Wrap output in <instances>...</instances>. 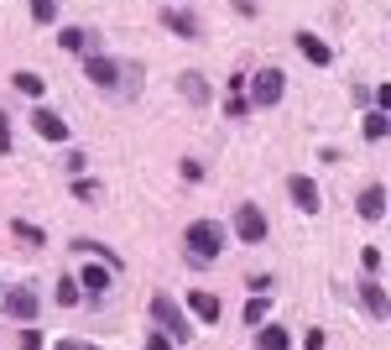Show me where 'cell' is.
Here are the masks:
<instances>
[{"label":"cell","instance_id":"obj_1","mask_svg":"<svg viewBox=\"0 0 391 350\" xmlns=\"http://www.w3.org/2000/svg\"><path fill=\"white\" fill-rule=\"evenodd\" d=\"M188 251H193V262H214V257H219V251H224V225L219 220H193V225H188Z\"/></svg>","mask_w":391,"mask_h":350},{"label":"cell","instance_id":"obj_2","mask_svg":"<svg viewBox=\"0 0 391 350\" xmlns=\"http://www.w3.org/2000/svg\"><path fill=\"white\" fill-rule=\"evenodd\" d=\"M152 319L172 329V340H188V334H193V329H188V319H183V308L172 303L167 293H157V298H152Z\"/></svg>","mask_w":391,"mask_h":350},{"label":"cell","instance_id":"obj_3","mask_svg":"<svg viewBox=\"0 0 391 350\" xmlns=\"http://www.w3.org/2000/svg\"><path fill=\"white\" fill-rule=\"evenodd\" d=\"M282 89H287V78H282V69H261L251 78V105H277Z\"/></svg>","mask_w":391,"mask_h":350},{"label":"cell","instance_id":"obj_4","mask_svg":"<svg viewBox=\"0 0 391 350\" xmlns=\"http://www.w3.org/2000/svg\"><path fill=\"white\" fill-rule=\"evenodd\" d=\"M235 235L246 240V246H255V240H266V214L255 204H240L235 209Z\"/></svg>","mask_w":391,"mask_h":350},{"label":"cell","instance_id":"obj_5","mask_svg":"<svg viewBox=\"0 0 391 350\" xmlns=\"http://www.w3.org/2000/svg\"><path fill=\"white\" fill-rule=\"evenodd\" d=\"M32 126H37V136H47V141H68V120L52 115V110H37Z\"/></svg>","mask_w":391,"mask_h":350},{"label":"cell","instance_id":"obj_6","mask_svg":"<svg viewBox=\"0 0 391 350\" xmlns=\"http://www.w3.org/2000/svg\"><path fill=\"white\" fill-rule=\"evenodd\" d=\"M298 47H303V58H308V63H318V69H329V63H334L329 42H323V37H313V32H298Z\"/></svg>","mask_w":391,"mask_h":350},{"label":"cell","instance_id":"obj_7","mask_svg":"<svg viewBox=\"0 0 391 350\" xmlns=\"http://www.w3.org/2000/svg\"><path fill=\"white\" fill-rule=\"evenodd\" d=\"M0 308H6L11 319H32L37 314V293L32 288H16V293H6V303H0Z\"/></svg>","mask_w":391,"mask_h":350},{"label":"cell","instance_id":"obj_8","mask_svg":"<svg viewBox=\"0 0 391 350\" xmlns=\"http://www.w3.org/2000/svg\"><path fill=\"white\" fill-rule=\"evenodd\" d=\"M292 204H298L303 214H318V183L298 173V178H292Z\"/></svg>","mask_w":391,"mask_h":350},{"label":"cell","instance_id":"obj_9","mask_svg":"<svg viewBox=\"0 0 391 350\" xmlns=\"http://www.w3.org/2000/svg\"><path fill=\"white\" fill-rule=\"evenodd\" d=\"M84 74H89L100 89H115V84H120V69H115L110 58H89V63H84Z\"/></svg>","mask_w":391,"mask_h":350},{"label":"cell","instance_id":"obj_10","mask_svg":"<svg viewBox=\"0 0 391 350\" xmlns=\"http://www.w3.org/2000/svg\"><path fill=\"white\" fill-rule=\"evenodd\" d=\"M355 209H360V220H381V214H386V188H381V183H375V188H366Z\"/></svg>","mask_w":391,"mask_h":350},{"label":"cell","instance_id":"obj_11","mask_svg":"<svg viewBox=\"0 0 391 350\" xmlns=\"http://www.w3.org/2000/svg\"><path fill=\"white\" fill-rule=\"evenodd\" d=\"M188 308H193L204 325H214V319H219V298H214V293H188Z\"/></svg>","mask_w":391,"mask_h":350},{"label":"cell","instance_id":"obj_12","mask_svg":"<svg viewBox=\"0 0 391 350\" xmlns=\"http://www.w3.org/2000/svg\"><path fill=\"white\" fill-rule=\"evenodd\" d=\"M78 282H84V293H104V288H110V267L84 262V277H78Z\"/></svg>","mask_w":391,"mask_h":350},{"label":"cell","instance_id":"obj_13","mask_svg":"<svg viewBox=\"0 0 391 350\" xmlns=\"http://www.w3.org/2000/svg\"><path fill=\"white\" fill-rule=\"evenodd\" d=\"M360 131H366V141H381L386 131H391V120H386V110H371V115H366V126H360Z\"/></svg>","mask_w":391,"mask_h":350},{"label":"cell","instance_id":"obj_14","mask_svg":"<svg viewBox=\"0 0 391 350\" xmlns=\"http://www.w3.org/2000/svg\"><path fill=\"white\" fill-rule=\"evenodd\" d=\"M58 42H63V47H68V52H89V42H94V37L84 32V26H68V32H63V37H58Z\"/></svg>","mask_w":391,"mask_h":350},{"label":"cell","instance_id":"obj_15","mask_svg":"<svg viewBox=\"0 0 391 350\" xmlns=\"http://www.w3.org/2000/svg\"><path fill=\"white\" fill-rule=\"evenodd\" d=\"M167 26H172L178 37H198V21L188 16V11H167Z\"/></svg>","mask_w":391,"mask_h":350},{"label":"cell","instance_id":"obj_16","mask_svg":"<svg viewBox=\"0 0 391 350\" xmlns=\"http://www.w3.org/2000/svg\"><path fill=\"white\" fill-rule=\"evenodd\" d=\"M366 308H371V314H375V319H386V314H391V303H386V293H381V288H375V282H371V288H366Z\"/></svg>","mask_w":391,"mask_h":350},{"label":"cell","instance_id":"obj_17","mask_svg":"<svg viewBox=\"0 0 391 350\" xmlns=\"http://www.w3.org/2000/svg\"><path fill=\"white\" fill-rule=\"evenodd\" d=\"M292 340H287V329H277V325H266L261 329V350H287Z\"/></svg>","mask_w":391,"mask_h":350},{"label":"cell","instance_id":"obj_18","mask_svg":"<svg viewBox=\"0 0 391 350\" xmlns=\"http://www.w3.org/2000/svg\"><path fill=\"white\" fill-rule=\"evenodd\" d=\"M183 94H188V100H198V105L209 100V89H204V78H198V74H183Z\"/></svg>","mask_w":391,"mask_h":350},{"label":"cell","instance_id":"obj_19","mask_svg":"<svg viewBox=\"0 0 391 350\" xmlns=\"http://www.w3.org/2000/svg\"><path fill=\"white\" fill-rule=\"evenodd\" d=\"M266 319V298L255 293V298H246V325H261Z\"/></svg>","mask_w":391,"mask_h":350},{"label":"cell","instance_id":"obj_20","mask_svg":"<svg viewBox=\"0 0 391 350\" xmlns=\"http://www.w3.org/2000/svg\"><path fill=\"white\" fill-rule=\"evenodd\" d=\"M16 89H21V94H42V78H37V74H26V69H21V74H16Z\"/></svg>","mask_w":391,"mask_h":350},{"label":"cell","instance_id":"obj_21","mask_svg":"<svg viewBox=\"0 0 391 350\" xmlns=\"http://www.w3.org/2000/svg\"><path fill=\"white\" fill-rule=\"evenodd\" d=\"M32 16L37 21H52V16H58V0H32Z\"/></svg>","mask_w":391,"mask_h":350},{"label":"cell","instance_id":"obj_22","mask_svg":"<svg viewBox=\"0 0 391 350\" xmlns=\"http://www.w3.org/2000/svg\"><path fill=\"white\" fill-rule=\"evenodd\" d=\"M58 303H68V308L78 303V282H68V277H63V282H58Z\"/></svg>","mask_w":391,"mask_h":350},{"label":"cell","instance_id":"obj_23","mask_svg":"<svg viewBox=\"0 0 391 350\" xmlns=\"http://www.w3.org/2000/svg\"><path fill=\"white\" fill-rule=\"evenodd\" d=\"M303 350H323V329H308V340H303Z\"/></svg>","mask_w":391,"mask_h":350},{"label":"cell","instance_id":"obj_24","mask_svg":"<svg viewBox=\"0 0 391 350\" xmlns=\"http://www.w3.org/2000/svg\"><path fill=\"white\" fill-rule=\"evenodd\" d=\"M146 350H172V340H167V334H152V340H146Z\"/></svg>","mask_w":391,"mask_h":350},{"label":"cell","instance_id":"obj_25","mask_svg":"<svg viewBox=\"0 0 391 350\" xmlns=\"http://www.w3.org/2000/svg\"><path fill=\"white\" fill-rule=\"evenodd\" d=\"M375 100H381V110L391 115V84H381V89H375Z\"/></svg>","mask_w":391,"mask_h":350},{"label":"cell","instance_id":"obj_26","mask_svg":"<svg viewBox=\"0 0 391 350\" xmlns=\"http://www.w3.org/2000/svg\"><path fill=\"white\" fill-rule=\"evenodd\" d=\"M11 146V126H6V115H0V152Z\"/></svg>","mask_w":391,"mask_h":350},{"label":"cell","instance_id":"obj_27","mask_svg":"<svg viewBox=\"0 0 391 350\" xmlns=\"http://www.w3.org/2000/svg\"><path fill=\"white\" fill-rule=\"evenodd\" d=\"M73 350H100V345H73Z\"/></svg>","mask_w":391,"mask_h":350}]
</instances>
